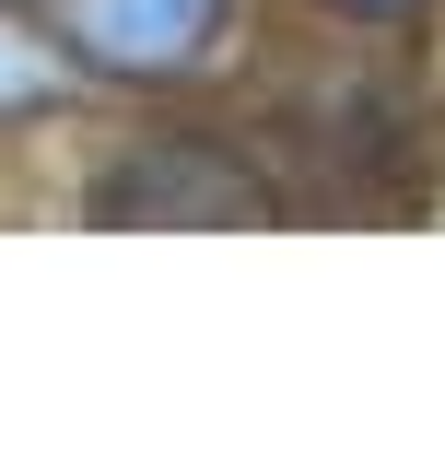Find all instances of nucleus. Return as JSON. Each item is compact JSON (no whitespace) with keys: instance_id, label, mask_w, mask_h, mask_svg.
Listing matches in <instances>:
<instances>
[{"instance_id":"nucleus-2","label":"nucleus","mask_w":445,"mask_h":457,"mask_svg":"<svg viewBox=\"0 0 445 457\" xmlns=\"http://www.w3.org/2000/svg\"><path fill=\"white\" fill-rule=\"evenodd\" d=\"M95 212L106 223H258V176L223 141H141L95 188Z\"/></svg>"},{"instance_id":"nucleus-3","label":"nucleus","mask_w":445,"mask_h":457,"mask_svg":"<svg viewBox=\"0 0 445 457\" xmlns=\"http://www.w3.org/2000/svg\"><path fill=\"white\" fill-rule=\"evenodd\" d=\"M47 95H59V36H24L0 12V118H36Z\"/></svg>"},{"instance_id":"nucleus-4","label":"nucleus","mask_w":445,"mask_h":457,"mask_svg":"<svg viewBox=\"0 0 445 457\" xmlns=\"http://www.w3.org/2000/svg\"><path fill=\"white\" fill-rule=\"evenodd\" d=\"M340 12H410V0H340Z\"/></svg>"},{"instance_id":"nucleus-1","label":"nucleus","mask_w":445,"mask_h":457,"mask_svg":"<svg viewBox=\"0 0 445 457\" xmlns=\"http://www.w3.org/2000/svg\"><path fill=\"white\" fill-rule=\"evenodd\" d=\"M235 24V0H59V47L106 82H188Z\"/></svg>"}]
</instances>
